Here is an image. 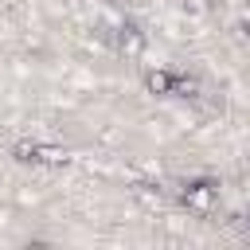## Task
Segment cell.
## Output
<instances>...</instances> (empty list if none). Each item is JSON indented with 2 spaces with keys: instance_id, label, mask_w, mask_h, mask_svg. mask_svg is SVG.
I'll use <instances>...</instances> for the list:
<instances>
[{
  "instance_id": "1",
  "label": "cell",
  "mask_w": 250,
  "mask_h": 250,
  "mask_svg": "<svg viewBox=\"0 0 250 250\" xmlns=\"http://www.w3.org/2000/svg\"><path fill=\"white\" fill-rule=\"evenodd\" d=\"M180 199H184L191 211H207V207L219 199V188H215V184H207V180H191V184H184V188H180Z\"/></svg>"
},
{
  "instance_id": "2",
  "label": "cell",
  "mask_w": 250,
  "mask_h": 250,
  "mask_svg": "<svg viewBox=\"0 0 250 250\" xmlns=\"http://www.w3.org/2000/svg\"><path fill=\"white\" fill-rule=\"evenodd\" d=\"M12 152H16V160H23V164H62V152H59V148L35 145V141H20Z\"/></svg>"
},
{
  "instance_id": "3",
  "label": "cell",
  "mask_w": 250,
  "mask_h": 250,
  "mask_svg": "<svg viewBox=\"0 0 250 250\" xmlns=\"http://www.w3.org/2000/svg\"><path fill=\"white\" fill-rule=\"evenodd\" d=\"M117 31H121V35H117V47H121V51H129V55H137V51L145 47V35H141V31H137L133 23H121Z\"/></svg>"
}]
</instances>
